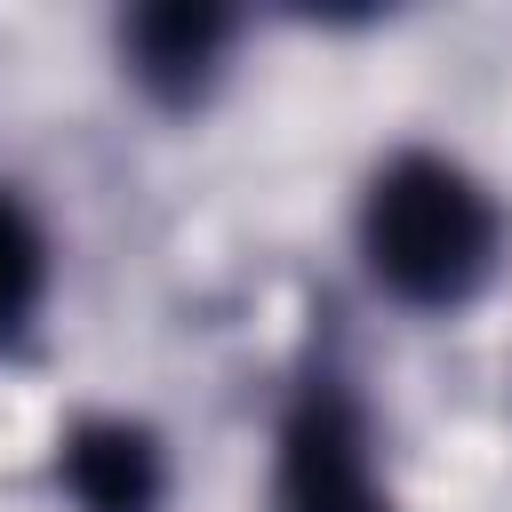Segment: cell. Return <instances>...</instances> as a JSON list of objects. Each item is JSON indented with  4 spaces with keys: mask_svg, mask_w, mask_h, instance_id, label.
<instances>
[{
    "mask_svg": "<svg viewBox=\"0 0 512 512\" xmlns=\"http://www.w3.org/2000/svg\"><path fill=\"white\" fill-rule=\"evenodd\" d=\"M224 56H232V16L224 8H192V0H168V8H136L120 24V64L128 80L152 96V104H200L216 80H224Z\"/></svg>",
    "mask_w": 512,
    "mask_h": 512,
    "instance_id": "3957f363",
    "label": "cell"
},
{
    "mask_svg": "<svg viewBox=\"0 0 512 512\" xmlns=\"http://www.w3.org/2000/svg\"><path fill=\"white\" fill-rule=\"evenodd\" d=\"M56 480L80 512H160L168 496V456L144 424L128 416H80L56 448Z\"/></svg>",
    "mask_w": 512,
    "mask_h": 512,
    "instance_id": "277c9868",
    "label": "cell"
},
{
    "mask_svg": "<svg viewBox=\"0 0 512 512\" xmlns=\"http://www.w3.org/2000/svg\"><path fill=\"white\" fill-rule=\"evenodd\" d=\"M504 256L496 192L448 152H392L360 192V264L408 312H464Z\"/></svg>",
    "mask_w": 512,
    "mask_h": 512,
    "instance_id": "6da1fadb",
    "label": "cell"
},
{
    "mask_svg": "<svg viewBox=\"0 0 512 512\" xmlns=\"http://www.w3.org/2000/svg\"><path fill=\"white\" fill-rule=\"evenodd\" d=\"M272 512H384L376 472H368V424L360 400L336 376H312L280 424V464H272Z\"/></svg>",
    "mask_w": 512,
    "mask_h": 512,
    "instance_id": "7a4b0ae2",
    "label": "cell"
},
{
    "mask_svg": "<svg viewBox=\"0 0 512 512\" xmlns=\"http://www.w3.org/2000/svg\"><path fill=\"white\" fill-rule=\"evenodd\" d=\"M40 296H48V232L0 184V352L40 320Z\"/></svg>",
    "mask_w": 512,
    "mask_h": 512,
    "instance_id": "5b68a950",
    "label": "cell"
}]
</instances>
